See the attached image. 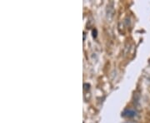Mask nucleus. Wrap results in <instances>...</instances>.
<instances>
[{"mask_svg":"<svg viewBox=\"0 0 150 123\" xmlns=\"http://www.w3.org/2000/svg\"><path fill=\"white\" fill-rule=\"evenodd\" d=\"M114 13V8L112 7L111 5H108V8H107V17H108L109 19H111L113 18Z\"/></svg>","mask_w":150,"mask_h":123,"instance_id":"obj_2","label":"nucleus"},{"mask_svg":"<svg viewBox=\"0 0 150 123\" xmlns=\"http://www.w3.org/2000/svg\"><path fill=\"white\" fill-rule=\"evenodd\" d=\"M122 115L123 116H127V117H133L137 115V112L132 109H127L123 111Z\"/></svg>","mask_w":150,"mask_h":123,"instance_id":"obj_1","label":"nucleus"}]
</instances>
